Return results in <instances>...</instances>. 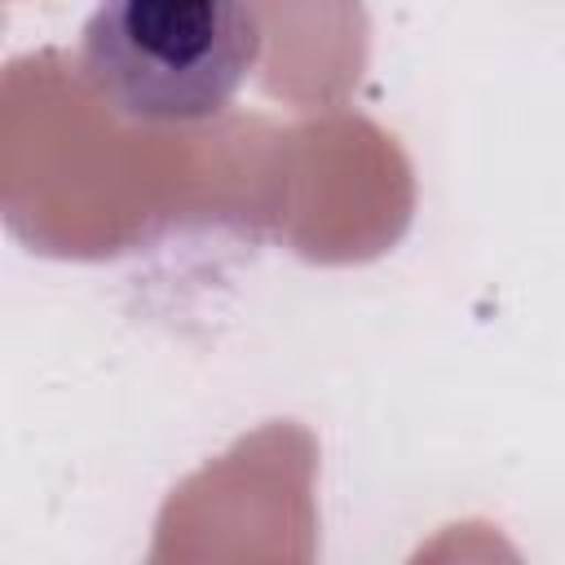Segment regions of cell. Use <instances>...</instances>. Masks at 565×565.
<instances>
[{
	"label": "cell",
	"mask_w": 565,
	"mask_h": 565,
	"mask_svg": "<svg viewBox=\"0 0 565 565\" xmlns=\"http://www.w3.org/2000/svg\"><path fill=\"white\" fill-rule=\"evenodd\" d=\"M260 53V22L234 0H119L84 26V75L128 119H207Z\"/></svg>",
	"instance_id": "cell-1"
}]
</instances>
